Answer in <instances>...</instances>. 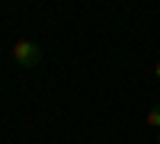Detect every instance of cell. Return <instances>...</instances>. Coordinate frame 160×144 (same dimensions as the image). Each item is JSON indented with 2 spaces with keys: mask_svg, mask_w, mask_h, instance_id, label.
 Returning <instances> with one entry per match:
<instances>
[{
  "mask_svg": "<svg viewBox=\"0 0 160 144\" xmlns=\"http://www.w3.org/2000/svg\"><path fill=\"white\" fill-rule=\"evenodd\" d=\"M148 122H151L154 128H160V102H154V109L148 112Z\"/></svg>",
  "mask_w": 160,
  "mask_h": 144,
  "instance_id": "7a4b0ae2",
  "label": "cell"
},
{
  "mask_svg": "<svg viewBox=\"0 0 160 144\" xmlns=\"http://www.w3.org/2000/svg\"><path fill=\"white\" fill-rule=\"evenodd\" d=\"M157 141H160V132H157Z\"/></svg>",
  "mask_w": 160,
  "mask_h": 144,
  "instance_id": "277c9868",
  "label": "cell"
},
{
  "mask_svg": "<svg viewBox=\"0 0 160 144\" xmlns=\"http://www.w3.org/2000/svg\"><path fill=\"white\" fill-rule=\"evenodd\" d=\"M13 61L19 64V67H38L42 64V48H38L35 42H29V38H19V42H13Z\"/></svg>",
  "mask_w": 160,
  "mask_h": 144,
  "instance_id": "6da1fadb",
  "label": "cell"
},
{
  "mask_svg": "<svg viewBox=\"0 0 160 144\" xmlns=\"http://www.w3.org/2000/svg\"><path fill=\"white\" fill-rule=\"evenodd\" d=\"M157 80H160V61H157Z\"/></svg>",
  "mask_w": 160,
  "mask_h": 144,
  "instance_id": "3957f363",
  "label": "cell"
}]
</instances>
